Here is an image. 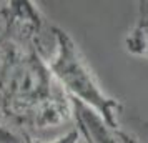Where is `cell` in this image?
Instances as JSON below:
<instances>
[{"mask_svg":"<svg viewBox=\"0 0 148 143\" xmlns=\"http://www.w3.org/2000/svg\"><path fill=\"white\" fill-rule=\"evenodd\" d=\"M55 47L0 28V118L28 142L73 122L48 60Z\"/></svg>","mask_w":148,"mask_h":143,"instance_id":"obj_1","label":"cell"},{"mask_svg":"<svg viewBox=\"0 0 148 143\" xmlns=\"http://www.w3.org/2000/svg\"><path fill=\"white\" fill-rule=\"evenodd\" d=\"M27 143H28V142H27Z\"/></svg>","mask_w":148,"mask_h":143,"instance_id":"obj_7","label":"cell"},{"mask_svg":"<svg viewBox=\"0 0 148 143\" xmlns=\"http://www.w3.org/2000/svg\"><path fill=\"white\" fill-rule=\"evenodd\" d=\"M57 47L48 60L50 70L70 100L93 110L112 127H120V113L123 107L116 98L108 96L93 75L80 47L70 35L57 27Z\"/></svg>","mask_w":148,"mask_h":143,"instance_id":"obj_2","label":"cell"},{"mask_svg":"<svg viewBox=\"0 0 148 143\" xmlns=\"http://www.w3.org/2000/svg\"><path fill=\"white\" fill-rule=\"evenodd\" d=\"M125 47L132 55L148 60V0L138 2V15L125 38Z\"/></svg>","mask_w":148,"mask_h":143,"instance_id":"obj_4","label":"cell"},{"mask_svg":"<svg viewBox=\"0 0 148 143\" xmlns=\"http://www.w3.org/2000/svg\"><path fill=\"white\" fill-rule=\"evenodd\" d=\"M73 107V122L77 131L85 138L87 143H138L132 133H128L121 127H112L93 110L82 105L80 102L72 100Z\"/></svg>","mask_w":148,"mask_h":143,"instance_id":"obj_3","label":"cell"},{"mask_svg":"<svg viewBox=\"0 0 148 143\" xmlns=\"http://www.w3.org/2000/svg\"><path fill=\"white\" fill-rule=\"evenodd\" d=\"M80 142V133L75 130H70L67 133H63V135L57 136L53 140H32V142L28 143H78Z\"/></svg>","mask_w":148,"mask_h":143,"instance_id":"obj_6","label":"cell"},{"mask_svg":"<svg viewBox=\"0 0 148 143\" xmlns=\"http://www.w3.org/2000/svg\"><path fill=\"white\" fill-rule=\"evenodd\" d=\"M28 140L8 128L5 123H0V143H27Z\"/></svg>","mask_w":148,"mask_h":143,"instance_id":"obj_5","label":"cell"}]
</instances>
